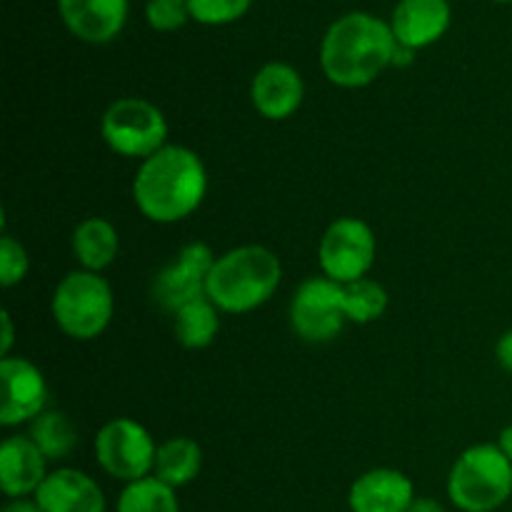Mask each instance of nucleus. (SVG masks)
<instances>
[{"instance_id":"nucleus-19","label":"nucleus","mask_w":512,"mask_h":512,"mask_svg":"<svg viewBox=\"0 0 512 512\" xmlns=\"http://www.w3.org/2000/svg\"><path fill=\"white\" fill-rule=\"evenodd\" d=\"M203 468V450L193 438H170L158 445L153 475L170 488L193 483Z\"/></svg>"},{"instance_id":"nucleus-32","label":"nucleus","mask_w":512,"mask_h":512,"mask_svg":"<svg viewBox=\"0 0 512 512\" xmlns=\"http://www.w3.org/2000/svg\"><path fill=\"white\" fill-rule=\"evenodd\" d=\"M498 3H510V0H498Z\"/></svg>"},{"instance_id":"nucleus-20","label":"nucleus","mask_w":512,"mask_h":512,"mask_svg":"<svg viewBox=\"0 0 512 512\" xmlns=\"http://www.w3.org/2000/svg\"><path fill=\"white\" fill-rule=\"evenodd\" d=\"M173 328H175V338H178V343L183 345V348L188 350L208 348L220 330L218 305H215L208 295L183 305V308L173 315Z\"/></svg>"},{"instance_id":"nucleus-25","label":"nucleus","mask_w":512,"mask_h":512,"mask_svg":"<svg viewBox=\"0 0 512 512\" xmlns=\"http://www.w3.org/2000/svg\"><path fill=\"white\" fill-rule=\"evenodd\" d=\"M30 258L23 245L13 235H3L0 240V283L3 288H13L28 275Z\"/></svg>"},{"instance_id":"nucleus-22","label":"nucleus","mask_w":512,"mask_h":512,"mask_svg":"<svg viewBox=\"0 0 512 512\" xmlns=\"http://www.w3.org/2000/svg\"><path fill=\"white\" fill-rule=\"evenodd\" d=\"M118 512H180V503L175 488L148 475L125 485L118 498Z\"/></svg>"},{"instance_id":"nucleus-28","label":"nucleus","mask_w":512,"mask_h":512,"mask_svg":"<svg viewBox=\"0 0 512 512\" xmlns=\"http://www.w3.org/2000/svg\"><path fill=\"white\" fill-rule=\"evenodd\" d=\"M0 323H3V343H0V353H3V358H8L10 345H13V320H10L8 310L0 313Z\"/></svg>"},{"instance_id":"nucleus-10","label":"nucleus","mask_w":512,"mask_h":512,"mask_svg":"<svg viewBox=\"0 0 512 512\" xmlns=\"http://www.w3.org/2000/svg\"><path fill=\"white\" fill-rule=\"evenodd\" d=\"M213 250L195 240L180 248V253L165 268L155 273L150 283V298L168 313H178L183 305L208 295V278L215 265Z\"/></svg>"},{"instance_id":"nucleus-15","label":"nucleus","mask_w":512,"mask_h":512,"mask_svg":"<svg viewBox=\"0 0 512 512\" xmlns=\"http://www.w3.org/2000/svg\"><path fill=\"white\" fill-rule=\"evenodd\" d=\"M43 512H105V495L90 475L73 468L48 473L33 495Z\"/></svg>"},{"instance_id":"nucleus-31","label":"nucleus","mask_w":512,"mask_h":512,"mask_svg":"<svg viewBox=\"0 0 512 512\" xmlns=\"http://www.w3.org/2000/svg\"><path fill=\"white\" fill-rule=\"evenodd\" d=\"M500 450H503L505 455H508V460L512 463V425H508V428L500 433V440H498Z\"/></svg>"},{"instance_id":"nucleus-12","label":"nucleus","mask_w":512,"mask_h":512,"mask_svg":"<svg viewBox=\"0 0 512 512\" xmlns=\"http://www.w3.org/2000/svg\"><path fill=\"white\" fill-rule=\"evenodd\" d=\"M305 95L303 78L288 63H268L255 73L250 85L253 108L268 120H285L300 108Z\"/></svg>"},{"instance_id":"nucleus-29","label":"nucleus","mask_w":512,"mask_h":512,"mask_svg":"<svg viewBox=\"0 0 512 512\" xmlns=\"http://www.w3.org/2000/svg\"><path fill=\"white\" fill-rule=\"evenodd\" d=\"M0 512H43V510H40V505L35 503V498L33 500H30V498H13Z\"/></svg>"},{"instance_id":"nucleus-3","label":"nucleus","mask_w":512,"mask_h":512,"mask_svg":"<svg viewBox=\"0 0 512 512\" xmlns=\"http://www.w3.org/2000/svg\"><path fill=\"white\" fill-rule=\"evenodd\" d=\"M283 278V265L263 245H240L215 260L208 278V298L220 313H250L268 303Z\"/></svg>"},{"instance_id":"nucleus-21","label":"nucleus","mask_w":512,"mask_h":512,"mask_svg":"<svg viewBox=\"0 0 512 512\" xmlns=\"http://www.w3.org/2000/svg\"><path fill=\"white\" fill-rule=\"evenodd\" d=\"M28 438L38 445L40 453L48 460L68 458L78 445V430L73 420L60 410H45L30 423Z\"/></svg>"},{"instance_id":"nucleus-18","label":"nucleus","mask_w":512,"mask_h":512,"mask_svg":"<svg viewBox=\"0 0 512 512\" xmlns=\"http://www.w3.org/2000/svg\"><path fill=\"white\" fill-rule=\"evenodd\" d=\"M118 230L105 218H88L73 230V255L83 270L100 273L118 258Z\"/></svg>"},{"instance_id":"nucleus-5","label":"nucleus","mask_w":512,"mask_h":512,"mask_svg":"<svg viewBox=\"0 0 512 512\" xmlns=\"http://www.w3.org/2000/svg\"><path fill=\"white\" fill-rule=\"evenodd\" d=\"M113 290L100 273L73 270L55 288L50 313L55 325L73 340H93L113 320Z\"/></svg>"},{"instance_id":"nucleus-8","label":"nucleus","mask_w":512,"mask_h":512,"mask_svg":"<svg viewBox=\"0 0 512 512\" xmlns=\"http://www.w3.org/2000/svg\"><path fill=\"white\" fill-rule=\"evenodd\" d=\"M375 235L360 218H338L320 240L318 258L325 278L345 285L368 275L375 263Z\"/></svg>"},{"instance_id":"nucleus-13","label":"nucleus","mask_w":512,"mask_h":512,"mask_svg":"<svg viewBox=\"0 0 512 512\" xmlns=\"http://www.w3.org/2000/svg\"><path fill=\"white\" fill-rule=\"evenodd\" d=\"M45 458L28 435H10L0 443V490L13 498H28L38 493L48 478Z\"/></svg>"},{"instance_id":"nucleus-16","label":"nucleus","mask_w":512,"mask_h":512,"mask_svg":"<svg viewBox=\"0 0 512 512\" xmlns=\"http://www.w3.org/2000/svg\"><path fill=\"white\" fill-rule=\"evenodd\" d=\"M60 15L85 43H108L123 30L128 0H58Z\"/></svg>"},{"instance_id":"nucleus-26","label":"nucleus","mask_w":512,"mask_h":512,"mask_svg":"<svg viewBox=\"0 0 512 512\" xmlns=\"http://www.w3.org/2000/svg\"><path fill=\"white\" fill-rule=\"evenodd\" d=\"M145 15L155 30H178L190 18L188 0H148Z\"/></svg>"},{"instance_id":"nucleus-2","label":"nucleus","mask_w":512,"mask_h":512,"mask_svg":"<svg viewBox=\"0 0 512 512\" xmlns=\"http://www.w3.org/2000/svg\"><path fill=\"white\" fill-rule=\"evenodd\" d=\"M390 25L368 13H350L335 20L323 38L320 65L330 83L340 88H363L373 83L395 58Z\"/></svg>"},{"instance_id":"nucleus-23","label":"nucleus","mask_w":512,"mask_h":512,"mask_svg":"<svg viewBox=\"0 0 512 512\" xmlns=\"http://www.w3.org/2000/svg\"><path fill=\"white\" fill-rule=\"evenodd\" d=\"M343 308L348 323L368 325L383 318V313L388 310V293L383 285L370 278L353 280V283L343 285Z\"/></svg>"},{"instance_id":"nucleus-24","label":"nucleus","mask_w":512,"mask_h":512,"mask_svg":"<svg viewBox=\"0 0 512 512\" xmlns=\"http://www.w3.org/2000/svg\"><path fill=\"white\" fill-rule=\"evenodd\" d=\"M253 0H188L190 18L198 23L220 25V23H233L245 10L250 8Z\"/></svg>"},{"instance_id":"nucleus-7","label":"nucleus","mask_w":512,"mask_h":512,"mask_svg":"<svg viewBox=\"0 0 512 512\" xmlns=\"http://www.w3.org/2000/svg\"><path fill=\"white\" fill-rule=\"evenodd\" d=\"M155 445L153 435L130 418H115L95 435V460L115 480L135 483L153 473Z\"/></svg>"},{"instance_id":"nucleus-27","label":"nucleus","mask_w":512,"mask_h":512,"mask_svg":"<svg viewBox=\"0 0 512 512\" xmlns=\"http://www.w3.org/2000/svg\"><path fill=\"white\" fill-rule=\"evenodd\" d=\"M495 355H498V363L503 365L508 373H512V330L498 340V348H495Z\"/></svg>"},{"instance_id":"nucleus-11","label":"nucleus","mask_w":512,"mask_h":512,"mask_svg":"<svg viewBox=\"0 0 512 512\" xmlns=\"http://www.w3.org/2000/svg\"><path fill=\"white\" fill-rule=\"evenodd\" d=\"M0 383H3L0 425L13 428L20 423H33L40 413H45L48 383L38 365L8 355L0 360Z\"/></svg>"},{"instance_id":"nucleus-6","label":"nucleus","mask_w":512,"mask_h":512,"mask_svg":"<svg viewBox=\"0 0 512 512\" xmlns=\"http://www.w3.org/2000/svg\"><path fill=\"white\" fill-rule=\"evenodd\" d=\"M100 135L113 153L145 160L165 148L168 120L163 110L150 100L120 98L105 110L100 120Z\"/></svg>"},{"instance_id":"nucleus-30","label":"nucleus","mask_w":512,"mask_h":512,"mask_svg":"<svg viewBox=\"0 0 512 512\" xmlns=\"http://www.w3.org/2000/svg\"><path fill=\"white\" fill-rule=\"evenodd\" d=\"M408 512H448V510H445L443 505L433 498H415Z\"/></svg>"},{"instance_id":"nucleus-1","label":"nucleus","mask_w":512,"mask_h":512,"mask_svg":"<svg viewBox=\"0 0 512 512\" xmlns=\"http://www.w3.org/2000/svg\"><path fill=\"white\" fill-rule=\"evenodd\" d=\"M208 173L198 153L183 145H165L140 163L133 180V200L153 223H178L200 208Z\"/></svg>"},{"instance_id":"nucleus-4","label":"nucleus","mask_w":512,"mask_h":512,"mask_svg":"<svg viewBox=\"0 0 512 512\" xmlns=\"http://www.w3.org/2000/svg\"><path fill=\"white\" fill-rule=\"evenodd\" d=\"M448 495L463 512H495L512 495V463L500 445H473L455 460Z\"/></svg>"},{"instance_id":"nucleus-14","label":"nucleus","mask_w":512,"mask_h":512,"mask_svg":"<svg viewBox=\"0 0 512 512\" xmlns=\"http://www.w3.org/2000/svg\"><path fill=\"white\" fill-rule=\"evenodd\" d=\"M415 500L410 478L393 468H375L360 475L348 493L353 512H408Z\"/></svg>"},{"instance_id":"nucleus-17","label":"nucleus","mask_w":512,"mask_h":512,"mask_svg":"<svg viewBox=\"0 0 512 512\" xmlns=\"http://www.w3.org/2000/svg\"><path fill=\"white\" fill-rule=\"evenodd\" d=\"M450 25L448 0H400L393 13L395 40L403 48H425L435 43Z\"/></svg>"},{"instance_id":"nucleus-9","label":"nucleus","mask_w":512,"mask_h":512,"mask_svg":"<svg viewBox=\"0 0 512 512\" xmlns=\"http://www.w3.org/2000/svg\"><path fill=\"white\" fill-rule=\"evenodd\" d=\"M343 285L330 278H310L290 300V325L305 343H330L345 328Z\"/></svg>"}]
</instances>
